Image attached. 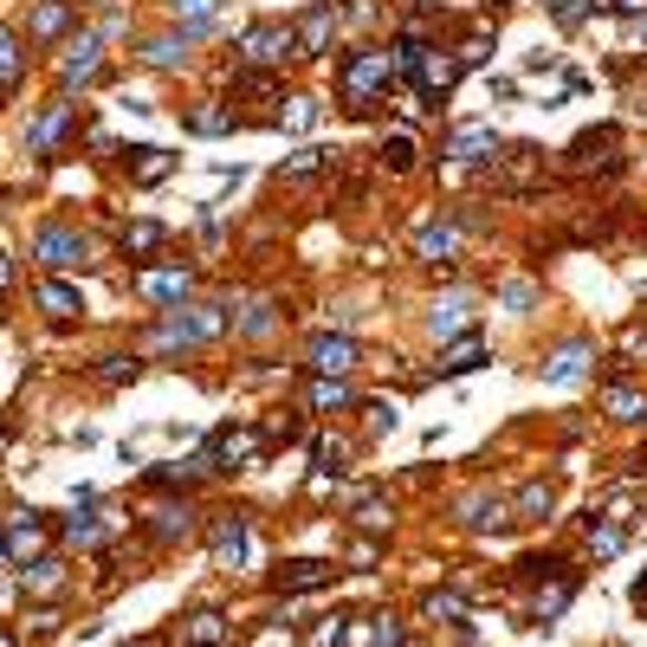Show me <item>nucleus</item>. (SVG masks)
Masks as SVG:
<instances>
[{
  "instance_id": "9",
  "label": "nucleus",
  "mask_w": 647,
  "mask_h": 647,
  "mask_svg": "<svg viewBox=\"0 0 647 647\" xmlns=\"http://www.w3.org/2000/svg\"><path fill=\"white\" fill-rule=\"evenodd\" d=\"M305 363L317 370V376H343V370H356V343L350 337H317L305 350Z\"/></svg>"
},
{
  "instance_id": "13",
  "label": "nucleus",
  "mask_w": 647,
  "mask_h": 647,
  "mask_svg": "<svg viewBox=\"0 0 647 647\" xmlns=\"http://www.w3.org/2000/svg\"><path fill=\"white\" fill-rule=\"evenodd\" d=\"M337 27V7H311L305 20H299V33H292V46L299 52H324V33Z\"/></svg>"
},
{
  "instance_id": "29",
  "label": "nucleus",
  "mask_w": 647,
  "mask_h": 647,
  "mask_svg": "<svg viewBox=\"0 0 647 647\" xmlns=\"http://www.w3.org/2000/svg\"><path fill=\"white\" fill-rule=\"evenodd\" d=\"M454 253V228H427L421 233V260H447Z\"/></svg>"
},
{
  "instance_id": "5",
  "label": "nucleus",
  "mask_w": 647,
  "mask_h": 647,
  "mask_svg": "<svg viewBox=\"0 0 647 647\" xmlns=\"http://www.w3.org/2000/svg\"><path fill=\"white\" fill-rule=\"evenodd\" d=\"M299 46H292V27H253V33H240V59L246 65H279V59H292Z\"/></svg>"
},
{
  "instance_id": "25",
  "label": "nucleus",
  "mask_w": 647,
  "mask_h": 647,
  "mask_svg": "<svg viewBox=\"0 0 647 647\" xmlns=\"http://www.w3.org/2000/svg\"><path fill=\"white\" fill-rule=\"evenodd\" d=\"M162 246V228L155 221H137V228H123V253H155Z\"/></svg>"
},
{
  "instance_id": "6",
  "label": "nucleus",
  "mask_w": 647,
  "mask_h": 647,
  "mask_svg": "<svg viewBox=\"0 0 647 647\" xmlns=\"http://www.w3.org/2000/svg\"><path fill=\"white\" fill-rule=\"evenodd\" d=\"M253 454H260V434H253V427H221L201 466H214V473H233L240 459H253Z\"/></svg>"
},
{
  "instance_id": "27",
  "label": "nucleus",
  "mask_w": 647,
  "mask_h": 647,
  "mask_svg": "<svg viewBox=\"0 0 647 647\" xmlns=\"http://www.w3.org/2000/svg\"><path fill=\"white\" fill-rule=\"evenodd\" d=\"M609 408H615V421H641L647 415V402L635 395V388H609Z\"/></svg>"
},
{
  "instance_id": "40",
  "label": "nucleus",
  "mask_w": 647,
  "mask_h": 647,
  "mask_svg": "<svg viewBox=\"0 0 647 647\" xmlns=\"http://www.w3.org/2000/svg\"><path fill=\"white\" fill-rule=\"evenodd\" d=\"M0 647H7V635H0Z\"/></svg>"
},
{
  "instance_id": "37",
  "label": "nucleus",
  "mask_w": 647,
  "mask_h": 647,
  "mask_svg": "<svg viewBox=\"0 0 647 647\" xmlns=\"http://www.w3.org/2000/svg\"><path fill=\"white\" fill-rule=\"evenodd\" d=\"M518 512H525V518H537V512H550V486H532V493L518 498Z\"/></svg>"
},
{
  "instance_id": "14",
  "label": "nucleus",
  "mask_w": 647,
  "mask_h": 647,
  "mask_svg": "<svg viewBox=\"0 0 647 647\" xmlns=\"http://www.w3.org/2000/svg\"><path fill=\"white\" fill-rule=\"evenodd\" d=\"M137 292H143V299H155V305H162V299H182V292H189V272H137Z\"/></svg>"
},
{
  "instance_id": "39",
  "label": "nucleus",
  "mask_w": 647,
  "mask_h": 647,
  "mask_svg": "<svg viewBox=\"0 0 647 647\" xmlns=\"http://www.w3.org/2000/svg\"><path fill=\"white\" fill-rule=\"evenodd\" d=\"M7 285H13V260H7V253H0V292H7Z\"/></svg>"
},
{
  "instance_id": "16",
  "label": "nucleus",
  "mask_w": 647,
  "mask_h": 647,
  "mask_svg": "<svg viewBox=\"0 0 647 647\" xmlns=\"http://www.w3.org/2000/svg\"><path fill=\"white\" fill-rule=\"evenodd\" d=\"M20 65H27L20 33H13V27H0V91H13V84H20Z\"/></svg>"
},
{
  "instance_id": "10",
  "label": "nucleus",
  "mask_w": 647,
  "mask_h": 647,
  "mask_svg": "<svg viewBox=\"0 0 647 647\" xmlns=\"http://www.w3.org/2000/svg\"><path fill=\"white\" fill-rule=\"evenodd\" d=\"M331 564H317V557H305V564H285V570L272 576V583H279V596H311V589H324V583H331Z\"/></svg>"
},
{
  "instance_id": "33",
  "label": "nucleus",
  "mask_w": 647,
  "mask_h": 647,
  "mask_svg": "<svg viewBox=\"0 0 647 647\" xmlns=\"http://www.w3.org/2000/svg\"><path fill=\"white\" fill-rule=\"evenodd\" d=\"M169 175V155L162 150H143V162H137V182H162Z\"/></svg>"
},
{
  "instance_id": "17",
  "label": "nucleus",
  "mask_w": 647,
  "mask_h": 647,
  "mask_svg": "<svg viewBox=\"0 0 647 647\" xmlns=\"http://www.w3.org/2000/svg\"><path fill=\"white\" fill-rule=\"evenodd\" d=\"M621 544H628V525H621V518H603V525H589V550H596V557H615Z\"/></svg>"
},
{
  "instance_id": "7",
  "label": "nucleus",
  "mask_w": 647,
  "mask_h": 647,
  "mask_svg": "<svg viewBox=\"0 0 647 647\" xmlns=\"http://www.w3.org/2000/svg\"><path fill=\"white\" fill-rule=\"evenodd\" d=\"M98 52H104V46H98V33H78L72 46H65V59H59V84H65V91H72V84H91V78H98V65H104Z\"/></svg>"
},
{
  "instance_id": "4",
  "label": "nucleus",
  "mask_w": 647,
  "mask_h": 647,
  "mask_svg": "<svg viewBox=\"0 0 647 647\" xmlns=\"http://www.w3.org/2000/svg\"><path fill=\"white\" fill-rule=\"evenodd\" d=\"M246 550H253V525H246L240 512H221V518H214V564H221V570H240Z\"/></svg>"
},
{
  "instance_id": "38",
  "label": "nucleus",
  "mask_w": 647,
  "mask_h": 647,
  "mask_svg": "<svg viewBox=\"0 0 647 647\" xmlns=\"http://www.w3.org/2000/svg\"><path fill=\"white\" fill-rule=\"evenodd\" d=\"M356 525H370V532H382V525H388V512H382L376 498H370V505H356Z\"/></svg>"
},
{
  "instance_id": "18",
  "label": "nucleus",
  "mask_w": 647,
  "mask_h": 647,
  "mask_svg": "<svg viewBox=\"0 0 647 647\" xmlns=\"http://www.w3.org/2000/svg\"><path fill=\"white\" fill-rule=\"evenodd\" d=\"M189 518H194L189 505H162V512H155V525H150V532L162 537V544H175V537H189Z\"/></svg>"
},
{
  "instance_id": "22",
  "label": "nucleus",
  "mask_w": 647,
  "mask_h": 647,
  "mask_svg": "<svg viewBox=\"0 0 647 647\" xmlns=\"http://www.w3.org/2000/svg\"><path fill=\"white\" fill-rule=\"evenodd\" d=\"M214 7H221V0H169V13H175V20H189V33H201V27L214 20Z\"/></svg>"
},
{
  "instance_id": "36",
  "label": "nucleus",
  "mask_w": 647,
  "mask_h": 647,
  "mask_svg": "<svg viewBox=\"0 0 647 647\" xmlns=\"http://www.w3.org/2000/svg\"><path fill=\"white\" fill-rule=\"evenodd\" d=\"M98 376H104V382H123V376H137V356H104V363H98Z\"/></svg>"
},
{
  "instance_id": "31",
  "label": "nucleus",
  "mask_w": 647,
  "mask_h": 647,
  "mask_svg": "<svg viewBox=\"0 0 647 647\" xmlns=\"http://www.w3.org/2000/svg\"><path fill=\"white\" fill-rule=\"evenodd\" d=\"M59 570H65L59 557H39L33 570H27V589H59Z\"/></svg>"
},
{
  "instance_id": "8",
  "label": "nucleus",
  "mask_w": 647,
  "mask_h": 647,
  "mask_svg": "<svg viewBox=\"0 0 647 647\" xmlns=\"http://www.w3.org/2000/svg\"><path fill=\"white\" fill-rule=\"evenodd\" d=\"M408 72H421V84L427 91H447L459 78V52H441V46H415L408 52Z\"/></svg>"
},
{
  "instance_id": "20",
  "label": "nucleus",
  "mask_w": 647,
  "mask_h": 647,
  "mask_svg": "<svg viewBox=\"0 0 647 647\" xmlns=\"http://www.w3.org/2000/svg\"><path fill=\"white\" fill-rule=\"evenodd\" d=\"M583 356H589V343H570V350H557L544 376H550V382H576V376H583Z\"/></svg>"
},
{
  "instance_id": "23",
  "label": "nucleus",
  "mask_w": 647,
  "mask_h": 647,
  "mask_svg": "<svg viewBox=\"0 0 647 647\" xmlns=\"http://www.w3.org/2000/svg\"><path fill=\"white\" fill-rule=\"evenodd\" d=\"M459 324H466V305H459V299H447V305H434V317H427V331H434V337H454Z\"/></svg>"
},
{
  "instance_id": "3",
  "label": "nucleus",
  "mask_w": 647,
  "mask_h": 647,
  "mask_svg": "<svg viewBox=\"0 0 647 647\" xmlns=\"http://www.w3.org/2000/svg\"><path fill=\"white\" fill-rule=\"evenodd\" d=\"M72 123H78V111L65 104V98H59V104H46V111L27 123V155H39V162H46V155L65 143V130H72Z\"/></svg>"
},
{
  "instance_id": "12",
  "label": "nucleus",
  "mask_w": 647,
  "mask_h": 647,
  "mask_svg": "<svg viewBox=\"0 0 647 647\" xmlns=\"http://www.w3.org/2000/svg\"><path fill=\"white\" fill-rule=\"evenodd\" d=\"M39 311H46V317H59V324H65V317H78V311H84V299H78L72 285H65V279H39Z\"/></svg>"
},
{
  "instance_id": "30",
  "label": "nucleus",
  "mask_w": 647,
  "mask_h": 647,
  "mask_svg": "<svg viewBox=\"0 0 647 647\" xmlns=\"http://www.w3.org/2000/svg\"><path fill=\"white\" fill-rule=\"evenodd\" d=\"M189 641H201V647H208V641H221V615H214V609L189 615Z\"/></svg>"
},
{
  "instance_id": "2",
  "label": "nucleus",
  "mask_w": 647,
  "mask_h": 647,
  "mask_svg": "<svg viewBox=\"0 0 647 647\" xmlns=\"http://www.w3.org/2000/svg\"><path fill=\"white\" fill-rule=\"evenodd\" d=\"M84 233L78 228H65V221H46V228L33 233V260L39 266H52V272H65V266H84Z\"/></svg>"
},
{
  "instance_id": "26",
  "label": "nucleus",
  "mask_w": 647,
  "mask_h": 647,
  "mask_svg": "<svg viewBox=\"0 0 647 647\" xmlns=\"http://www.w3.org/2000/svg\"><path fill=\"white\" fill-rule=\"evenodd\" d=\"M59 532H65V544H104V525H98V518H91V512H84V518H65V525H59Z\"/></svg>"
},
{
  "instance_id": "11",
  "label": "nucleus",
  "mask_w": 647,
  "mask_h": 647,
  "mask_svg": "<svg viewBox=\"0 0 647 647\" xmlns=\"http://www.w3.org/2000/svg\"><path fill=\"white\" fill-rule=\"evenodd\" d=\"M65 27H72V0H39L33 13H27V39H33V46L59 39Z\"/></svg>"
},
{
  "instance_id": "35",
  "label": "nucleus",
  "mask_w": 647,
  "mask_h": 647,
  "mask_svg": "<svg viewBox=\"0 0 647 647\" xmlns=\"http://www.w3.org/2000/svg\"><path fill=\"white\" fill-rule=\"evenodd\" d=\"M343 635H350V628H343V615H331V621H324V628H311L305 641H311V647H337Z\"/></svg>"
},
{
  "instance_id": "41",
  "label": "nucleus",
  "mask_w": 647,
  "mask_h": 647,
  "mask_svg": "<svg viewBox=\"0 0 647 647\" xmlns=\"http://www.w3.org/2000/svg\"><path fill=\"white\" fill-rule=\"evenodd\" d=\"M137 647H150V641H137Z\"/></svg>"
},
{
  "instance_id": "28",
  "label": "nucleus",
  "mask_w": 647,
  "mask_h": 647,
  "mask_svg": "<svg viewBox=\"0 0 647 647\" xmlns=\"http://www.w3.org/2000/svg\"><path fill=\"white\" fill-rule=\"evenodd\" d=\"M233 117L228 111H214V104H201V111H189V130H201V137H221Z\"/></svg>"
},
{
  "instance_id": "19",
  "label": "nucleus",
  "mask_w": 647,
  "mask_h": 647,
  "mask_svg": "<svg viewBox=\"0 0 647 647\" xmlns=\"http://www.w3.org/2000/svg\"><path fill=\"white\" fill-rule=\"evenodd\" d=\"M311 408H324V415H331V408H350L343 376H317V382H311Z\"/></svg>"
},
{
  "instance_id": "24",
  "label": "nucleus",
  "mask_w": 647,
  "mask_h": 647,
  "mask_svg": "<svg viewBox=\"0 0 647 647\" xmlns=\"http://www.w3.org/2000/svg\"><path fill=\"white\" fill-rule=\"evenodd\" d=\"M427 615H434V621H466V596H454V589H434V596H427Z\"/></svg>"
},
{
  "instance_id": "15",
  "label": "nucleus",
  "mask_w": 647,
  "mask_h": 647,
  "mask_svg": "<svg viewBox=\"0 0 647 647\" xmlns=\"http://www.w3.org/2000/svg\"><path fill=\"white\" fill-rule=\"evenodd\" d=\"M493 150H498L493 130H459L454 143H447V155H454V162H486Z\"/></svg>"
},
{
  "instance_id": "32",
  "label": "nucleus",
  "mask_w": 647,
  "mask_h": 647,
  "mask_svg": "<svg viewBox=\"0 0 647 647\" xmlns=\"http://www.w3.org/2000/svg\"><path fill=\"white\" fill-rule=\"evenodd\" d=\"M473 363H479V343H454L441 370H447V376H459V370H473Z\"/></svg>"
},
{
  "instance_id": "21",
  "label": "nucleus",
  "mask_w": 647,
  "mask_h": 647,
  "mask_svg": "<svg viewBox=\"0 0 647 647\" xmlns=\"http://www.w3.org/2000/svg\"><path fill=\"white\" fill-rule=\"evenodd\" d=\"M189 39L194 33H182V39H150V46H143V59H150V65H182V59H189Z\"/></svg>"
},
{
  "instance_id": "1",
  "label": "nucleus",
  "mask_w": 647,
  "mask_h": 647,
  "mask_svg": "<svg viewBox=\"0 0 647 647\" xmlns=\"http://www.w3.org/2000/svg\"><path fill=\"white\" fill-rule=\"evenodd\" d=\"M395 84V59L388 52H350L337 65V91L350 98V104H370V98H382Z\"/></svg>"
},
{
  "instance_id": "34",
  "label": "nucleus",
  "mask_w": 647,
  "mask_h": 647,
  "mask_svg": "<svg viewBox=\"0 0 647 647\" xmlns=\"http://www.w3.org/2000/svg\"><path fill=\"white\" fill-rule=\"evenodd\" d=\"M370 641H376V647H402V621H395V615H376Z\"/></svg>"
}]
</instances>
